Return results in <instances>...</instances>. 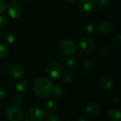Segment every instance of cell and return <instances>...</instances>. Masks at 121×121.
Here are the masks:
<instances>
[{
	"mask_svg": "<svg viewBox=\"0 0 121 121\" xmlns=\"http://www.w3.org/2000/svg\"><path fill=\"white\" fill-rule=\"evenodd\" d=\"M53 88L54 84L47 77H40L37 79L33 85L35 94L40 98H46L50 96Z\"/></svg>",
	"mask_w": 121,
	"mask_h": 121,
	"instance_id": "6da1fadb",
	"label": "cell"
},
{
	"mask_svg": "<svg viewBox=\"0 0 121 121\" xmlns=\"http://www.w3.org/2000/svg\"><path fill=\"white\" fill-rule=\"evenodd\" d=\"M59 49L60 52L65 56H72L77 52L76 44L73 41L67 39L62 40L60 43Z\"/></svg>",
	"mask_w": 121,
	"mask_h": 121,
	"instance_id": "7a4b0ae2",
	"label": "cell"
},
{
	"mask_svg": "<svg viewBox=\"0 0 121 121\" xmlns=\"http://www.w3.org/2000/svg\"><path fill=\"white\" fill-rule=\"evenodd\" d=\"M46 72L48 75L53 79H58L62 75V67L60 65L56 62L49 63L46 68Z\"/></svg>",
	"mask_w": 121,
	"mask_h": 121,
	"instance_id": "3957f363",
	"label": "cell"
},
{
	"mask_svg": "<svg viewBox=\"0 0 121 121\" xmlns=\"http://www.w3.org/2000/svg\"><path fill=\"white\" fill-rule=\"evenodd\" d=\"M45 112L40 108H33L28 110L26 114V121H43Z\"/></svg>",
	"mask_w": 121,
	"mask_h": 121,
	"instance_id": "277c9868",
	"label": "cell"
},
{
	"mask_svg": "<svg viewBox=\"0 0 121 121\" xmlns=\"http://www.w3.org/2000/svg\"><path fill=\"white\" fill-rule=\"evenodd\" d=\"M6 74L11 79H20L23 77L25 72L21 66L18 65H11L8 67L6 69Z\"/></svg>",
	"mask_w": 121,
	"mask_h": 121,
	"instance_id": "5b68a950",
	"label": "cell"
},
{
	"mask_svg": "<svg viewBox=\"0 0 121 121\" xmlns=\"http://www.w3.org/2000/svg\"><path fill=\"white\" fill-rule=\"evenodd\" d=\"M79 46L80 48L87 54L92 53L96 48V45L94 40L91 38L87 36H84L81 39L79 43Z\"/></svg>",
	"mask_w": 121,
	"mask_h": 121,
	"instance_id": "8992f818",
	"label": "cell"
},
{
	"mask_svg": "<svg viewBox=\"0 0 121 121\" xmlns=\"http://www.w3.org/2000/svg\"><path fill=\"white\" fill-rule=\"evenodd\" d=\"M6 116L10 121H21L23 118V113L17 106H11L6 110Z\"/></svg>",
	"mask_w": 121,
	"mask_h": 121,
	"instance_id": "52a82bcc",
	"label": "cell"
},
{
	"mask_svg": "<svg viewBox=\"0 0 121 121\" xmlns=\"http://www.w3.org/2000/svg\"><path fill=\"white\" fill-rule=\"evenodd\" d=\"M96 6V0H79V9L84 12L91 11Z\"/></svg>",
	"mask_w": 121,
	"mask_h": 121,
	"instance_id": "ba28073f",
	"label": "cell"
},
{
	"mask_svg": "<svg viewBox=\"0 0 121 121\" xmlns=\"http://www.w3.org/2000/svg\"><path fill=\"white\" fill-rule=\"evenodd\" d=\"M101 106L98 103H91L86 107V112L91 117H96L101 113Z\"/></svg>",
	"mask_w": 121,
	"mask_h": 121,
	"instance_id": "9c48e42d",
	"label": "cell"
},
{
	"mask_svg": "<svg viewBox=\"0 0 121 121\" xmlns=\"http://www.w3.org/2000/svg\"><path fill=\"white\" fill-rule=\"evenodd\" d=\"M7 13L10 17L13 18H17L21 14V8L16 4H11L8 6Z\"/></svg>",
	"mask_w": 121,
	"mask_h": 121,
	"instance_id": "30bf717a",
	"label": "cell"
},
{
	"mask_svg": "<svg viewBox=\"0 0 121 121\" xmlns=\"http://www.w3.org/2000/svg\"><path fill=\"white\" fill-rule=\"evenodd\" d=\"M113 28V23L109 21H102L98 25V30L102 34H108Z\"/></svg>",
	"mask_w": 121,
	"mask_h": 121,
	"instance_id": "8fae6325",
	"label": "cell"
},
{
	"mask_svg": "<svg viewBox=\"0 0 121 121\" xmlns=\"http://www.w3.org/2000/svg\"><path fill=\"white\" fill-rule=\"evenodd\" d=\"M100 86L104 89H110L113 86V80L108 76H103L101 77L99 81Z\"/></svg>",
	"mask_w": 121,
	"mask_h": 121,
	"instance_id": "7c38bea8",
	"label": "cell"
},
{
	"mask_svg": "<svg viewBox=\"0 0 121 121\" xmlns=\"http://www.w3.org/2000/svg\"><path fill=\"white\" fill-rule=\"evenodd\" d=\"M107 116L111 121H121V113L118 109H111L108 111Z\"/></svg>",
	"mask_w": 121,
	"mask_h": 121,
	"instance_id": "4fadbf2b",
	"label": "cell"
},
{
	"mask_svg": "<svg viewBox=\"0 0 121 121\" xmlns=\"http://www.w3.org/2000/svg\"><path fill=\"white\" fill-rule=\"evenodd\" d=\"M94 67H95L94 62L91 60H86L84 63V65H83L84 70L85 73L87 74H89L93 72V71L94 69Z\"/></svg>",
	"mask_w": 121,
	"mask_h": 121,
	"instance_id": "5bb4252c",
	"label": "cell"
},
{
	"mask_svg": "<svg viewBox=\"0 0 121 121\" xmlns=\"http://www.w3.org/2000/svg\"><path fill=\"white\" fill-rule=\"evenodd\" d=\"M27 88H28V84L24 80L20 81L16 84V91L19 93H24L27 90Z\"/></svg>",
	"mask_w": 121,
	"mask_h": 121,
	"instance_id": "9a60e30c",
	"label": "cell"
},
{
	"mask_svg": "<svg viewBox=\"0 0 121 121\" xmlns=\"http://www.w3.org/2000/svg\"><path fill=\"white\" fill-rule=\"evenodd\" d=\"M45 110L47 111H49V112H52V111H55L57 108V105L56 104V102L53 100H50L48 101L46 104H45Z\"/></svg>",
	"mask_w": 121,
	"mask_h": 121,
	"instance_id": "2e32d148",
	"label": "cell"
},
{
	"mask_svg": "<svg viewBox=\"0 0 121 121\" xmlns=\"http://www.w3.org/2000/svg\"><path fill=\"white\" fill-rule=\"evenodd\" d=\"M66 67H67V69H69V71H74L77 68V63L74 59L70 58L67 61Z\"/></svg>",
	"mask_w": 121,
	"mask_h": 121,
	"instance_id": "e0dca14e",
	"label": "cell"
},
{
	"mask_svg": "<svg viewBox=\"0 0 121 121\" xmlns=\"http://www.w3.org/2000/svg\"><path fill=\"white\" fill-rule=\"evenodd\" d=\"M4 39H5V41L7 43L11 44L15 41L16 37H15V35H14L13 33H12L11 31H9V32L6 33V34L4 35Z\"/></svg>",
	"mask_w": 121,
	"mask_h": 121,
	"instance_id": "ac0fdd59",
	"label": "cell"
},
{
	"mask_svg": "<svg viewBox=\"0 0 121 121\" xmlns=\"http://www.w3.org/2000/svg\"><path fill=\"white\" fill-rule=\"evenodd\" d=\"M9 48L6 45L0 43V59L5 58L9 55Z\"/></svg>",
	"mask_w": 121,
	"mask_h": 121,
	"instance_id": "d6986e66",
	"label": "cell"
},
{
	"mask_svg": "<svg viewBox=\"0 0 121 121\" xmlns=\"http://www.w3.org/2000/svg\"><path fill=\"white\" fill-rule=\"evenodd\" d=\"M62 80H63L64 83H65V84H70L74 82V76L73 74H71V73L65 74L62 77Z\"/></svg>",
	"mask_w": 121,
	"mask_h": 121,
	"instance_id": "ffe728a7",
	"label": "cell"
},
{
	"mask_svg": "<svg viewBox=\"0 0 121 121\" xmlns=\"http://www.w3.org/2000/svg\"><path fill=\"white\" fill-rule=\"evenodd\" d=\"M63 89L60 86H55L53 88V90L51 94H52L53 96L55 97H60L63 94Z\"/></svg>",
	"mask_w": 121,
	"mask_h": 121,
	"instance_id": "44dd1931",
	"label": "cell"
},
{
	"mask_svg": "<svg viewBox=\"0 0 121 121\" xmlns=\"http://www.w3.org/2000/svg\"><path fill=\"white\" fill-rule=\"evenodd\" d=\"M9 24V18L5 16H0V29H5Z\"/></svg>",
	"mask_w": 121,
	"mask_h": 121,
	"instance_id": "7402d4cb",
	"label": "cell"
},
{
	"mask_svg": "<svg viewBox=\"0 0 121 121\" xmlns=\"http://www.w3.org/2000/svg\"><path fill=\"white\" fill-rule=\"evenodd\" d=\"M111 50V47L108 44H104L99 50V54L101 55H107Z\"/></svg>",
	"mask_w": 121,
	"mask_h": 121,
	"instance_id": "603a6c76",
	"label": "cell"
},
{
	"mask_svg": "<svg viewBox=\"0 0 121 121\" xmlns=\"http://www.w3.org/2000/svg\"><path fill=\"white\" fill-rule=\"evenodd\" d=\"M108 0H96V5L100 9H106L108 6Z\"/></svg>",
	"mask_w": 121,
	"mask_h": 121,
	"instance_id": "cb8c5ba5",
	"label": "cell"
},
{
	"mask_svg": "<svg viewBox=\"0 0 121 121\" xmlns=\"http://www.w3.org/2000/svg\"><path fill=\"white\" fill-rule=\"evenodd\" d=\"M23 98L21 94H16L13 98V102L17 106L21 105L23 103Z\"/></svg>",
	"mask_w": 121,
	"mask_h": 121,
	"instance_id": "d4e9b609",
	"label": "cell"
},
{
	"mask_svg": "<svg viewBox=\"0 0 121 121\" xmlns=\"http://www.w3.org/2000/svg\"><path fill=\"white\" fill-rule=\"evenodd\" d=\"M113 43L114 45V46L117 48H121V35L118 34L116 37L114 38L113 40Z\"/></svg>",
	"mask_w": 121,
	"mask_h": 121,
	"instance_id": "484cf974",
	"label": "cell"
},
{
	"mask_svg": "<svg viewBox=\"0 0 121 121\" xmlns=\"http://www.w3.org/2000/svg\"><path fill=\"white\" fill-rule=\"evenodd\" d=\"M46 121H60V118L56 114H50L46 118Z\"/></svg>",
	"mask_w": 121,
	"mask_h": 121,
	"instance_id": "4316f807",
	"label": "cell"
},
{
	"mask_svg": "<svg viewBox=\"0 0 121 121\" xmlns=\"http://www.w3.org/2000/svg\"><path fill=\"white\" fill-rule=\"evenodd\" d=\"M86 33L89 34V35H92L94 33V31H95V28H94V26L91 23L89 24L86 26Z\"/></svg>",
	"mask_w": 121,
	"mask_h": 121,
	"instance_id": "83f0119b",
	"label": "cell"
},
{
	"mask_svg": "<svg viewBox=\"0 0 121 121\" xmlns=\"http://www.w3.org/2000/svg\"><path fill=\"white\" fill-rule=\"evenodd\" d=\"M6 9V4L4 0H0V14L4 12Z\"/></svg>",
	"mask_w": 121,
	"mask_h": 121,
	"instance_id": "f1b7e54d",
	"label": "cell"
},
{
	"mask_svg": "<svg viewBox=\"0 0 121 121\" xmlns=\"http://www.w3.org/2000/svg\"><path fill=\"white\" fill-rule=\"evenodd\" d=\"M4 96H5V91L2 87L0 86V99L4 98Z\"/></svg>",
	"mask_w": 121,
	"mask_h": 121,
	"instance_id": "f546056e",
	"label": "cell"
},
{
	"mask_svg": "<svg viewBox=\"0 0 121 121\" xmlns=\"http://www.w3.org/2000/svg\"><path fill=\"white\" fill-rule=\"evenodd\" d=\"M57 61H59V64L60 63H62V62H63L64 61H65V59H64V57H62V56H59V57H57Z\"/></svg>",
	"mask_w": 121,
	"mask_h": 121,
	"instance_id": "4dcf8cb0",
	"label": "cell"
},
{
	"mask_svg": "<svg viewBox=\"0 0 121 121\" xmlns=\"http://www.w3.org/2000/svg\"><path fill=\"white\" fill-rule=\"evenodd\" d=\"M78 121H89V119L86 117H82L79 119Z\"/></svg>",
	"mask_w": 121,
	"mask_h": 121,
	"instance_id": "1f68e13d",
	"label": "cell"
},
{
	"mask_svg": "<svg viewBox=\"0 0 121 121\" xmlns=\"http://www.w3.org/2000/svg\"><path fill=\"white\" fill-rule=\"evenodd\" d=\"M67 2H68V3H71V4H73V3H75V2H77V1H78L79 0H65Z\"/></svg>",
	"mask_w": 121,
	"mask_h": 121,
	"instance_id": "d6a6232c",
	"label": "cell"
},
{
	"mask_svg": "<svg viewBox=\"0 0 121 121\" xmlns=\"http://www.w3.org/2000/svg\"><path fill=\"white\" fill-rule=\"evenodd\" d=\"M11 1H12V2H15V1H16L17 0H10Z\"/></svg>",
	"mask_w": 121,
	"mask_h": 121,
	"instance_id": "836d02e7",
	"label": "cell"
},
{
	"mask_svg": "<svg viewBox=\"0 0 121 121\" xmlns=\"http://www.w3.org/2000/svg\"><path fill=\"white\" fill-rule=\"evenodd\" d=\"M28 1H34V0H28Z\"/></svg>",
	"mask_w": 121,
	"mask_h": 121,
	"instance_id": "e575fe53",
	"label": "cell"
}]
</instances>
